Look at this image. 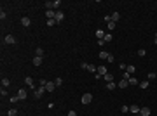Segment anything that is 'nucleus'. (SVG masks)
Instances as JSON below:
<instances>
[{
    "label": "nucleus",
    "instance_id": "nucleus-13",
    "mask_svg": "<svg viewBox=\"0 0 157 116\" xmlns=\"http://www.w3.org/2000/svg\"><path fill=\"white\" fill-rule=\"evenodd\" d=\"M110 17H112V21H113V23H117V21L121 19V14H119V12H112Z\"/></svg>",
    "mask_w": 157,
    "mask_h": 116
},
{
    "label": "nucleus",
    "instance_id": "nucleus-25",
    "mask_svg": "<svg viewBox=\"0 0 157 116\" xmlns=\"http://www.w3.org/2000/svg\"><path fill=\"white\" fill-rule=\"evenodd\" d=\"M103 40H105V43L112 42V35H110V33H107V35H105V38H103Z\"/></svg>",
    "mask_w": 157,
    "mask_h": 116
},
{
    "label": "nucleus",
    "instance_id": "nucleus-40",
    "mask_svg": "<svg viewBox=\"0 0 157 116\" xmlns=\"http://www.w3.org/2000/svg\"><path fill=\"white\" fill-rule=\"evenodd\" d=\"M154 42H155V45H157V33H155V38H154Z\"/></svg>",
    "mask_w": 157,
    "mask_h": 116
},
{
    "label": "nucleus",
    "instance_id": "nucleus-27",
    "mask_svg": "<svg viewBox=\"0 0 157 116\" xmlns=\"http://www.w3.org/2000/svg\"><path fill=\"white\" fill-rule=\"evenodd\" d=\"M54 85H56V87H61V85H63V80H61V78H56V80H54Z\"/></svg>",
    "mask_w": 157,
    "mask_h": 116
},
{
    "label": "nucleus",
    "instance_id": "nucleus-37",
    "mask_svg": "<svg viewBox=\"0 0 157 116\" xmlns=\"http://www.w3.org/2000/svg\"><path fill=\"white\" fill-rule=\"evenodd\" d=\"M121 111H122V113H127V111H129V107H127V106H122V107H121Z\"/></svg>",
    "mask_w": 157,
    "mask_h": 116
},
{
    "label": "nucleus",
    "instance_id": "nucleus-31",
    "mask_svg": "<svg viewBox=\"0 0 157 116\" xmlns=\"http://www.w3.org/2000/svg\"><path fill=\"white\" fill-rule=\"evenodd\" d=\"M107 88H108V90H113V88H115V83H113V82L107 83Z\"/></svg>",
    "mask_w": 157,
    "mask_h": 116
},
{
    "label": "nucleus",
    "instance_id": "nucleus-11",
    "mask_svg": "<svg viewBox=\"0 0 157 116\" xmlns=\"http://www.w3.org/2000/svg\"><path fill=\"white\" fill-rule=\"evenodd\" d=\"M150 113H152L150 107H141V109H140V114H141V116H150Z\"/></svg>",
    "mask_w": 157,
    "mask_h": 116
},
{
    "label": "nucleus",
    "instance_id": "nucleus-2",
    "mask_svg": "<svg viewBox=\"0 0 157 116\" xmlns=\"http://www.w3.org/2000/svg\"><path fill=\"white\" fill-rule=\"evenodd\" d=\"M26 97H28V92L25 88H17V99L19 101H25Z\"/></svg>",
    "mask_w": 157,
    "mask_h": 116
},
{
    "label": "nucleus",
    "instance_id": "nucleus-38",
    "mask_svg": "<svg viewBox=\"0 0 157 116\" xmlns=\"http://www.w3.org/2000/svg\"><path fill=\"white\" fill-rule=\"evenodd\" d=\"M98 45H100V47H105V40H98Z\"/></svg>",
    "mask_w": 157,
    "mask_h": 116
},
{
    "label": "nucleus",
    "instance_id": "nucleus-34",
    "mask_svg": "<svg viewBox=\"0 0 157 116\" xmlns=\"http://www.w3.org/2000/svg\"><path fill=\"white\" fill-rule=\"evenodd\" d=\"M113 28H115V23H113V21H110V23H108V30H110V31H112V30H113Z\"/></svg>",
    "mask_w": 157,
    "mask_h": 116
},
{
    "label": "nucleus",
    "instance_id": "nucleus-30",
    "mask_svg": "<svg viewBox=\"0 0 157 116\" xmlns=\"http://www.w3.org/2000/svg\"><path fill=\"white\" fill-rule=\"evenodd\" d=\"M0 95H2V97H5V95H7V88H5V87L0 88Z\"/></svg>",
    "mask_w": 157,
    "mask_h": 116
},
{
    "label": "nucleus",
    "instance_id": "nucleus-6",
    "mask_svg": "<svg viewBox=\"0 0 157 116\" xmlns=\"http://www.w3.org/2000/svg\"><path fill=\"white\" fill-rule=\"evenodd\" d=\"M140 109H141V107H140L138 104H131V106H129V111H131L133 114H138V113H140Z\"/></svg>",
    "mask_w": 157,
    "mask_h": 116
},
{
    "label": "nucleus",
    "instance_id": "nucleus-24",
    "mask_svg": "<svg viewBox=\"0 0 157 116\" xmlns=\"http://www.w3.org/2000/svg\"><path fill=\"white\" fill-rule=\"evenodd\" d=\"M129 85H140V82L136 80L134 76H131V78H129Z\"/></svg>",
    "mask_w": 157,
    "mask_h": 116
},
{
    "label": "nucleus",
    "instance_id": "nucleus-9",
    "mask_svg": "<svg viewBox=\"0 0 157 116\" xmlns=\"http://www.w3.org/2000/svg\"><path fill=\"white\" fill-rule=\"evenodd\" d=\"M117 87H119V88H127V87H129V82L122 78V80H121L119 83H117Z\"/></svg>",
    "mask_w": 157,
    "mask_h": 116
},
{
    "label": "nucleus",
    "instance_id": "nucleus-33",
    "mask_svg": "<svg viewBox=\"0 0 157 116\" xmlns=\"http://www.w3.org/2000/svg\"><path fill=\"white\" fill-rule=\"evenodd\" d=\"M119 68H121L122 71H126V69H127V64H126V63H121V64H119Z\"/></svg>",
    "mask_w": 157,
    "mask_h": 116
},
{
    "label": "nucleus",
    "instance_id": "nucleus-35",
    "mask_svg": "<svg viewBox=\"0 0 157 116\" xmlns=\"http://www.w3.org/2000/svg\"><path fill=\"white\" fill-rule=\"evenodd\" d=\"M60 5H61V0H54V9L60 7Z\"/></svg>",
    "mask_w": 157,
    "mask_h": 116
},
{
    "label": "nucleus",
    "instance_id": "nucleus-5",
    "mask_svg": "<svg viewBox=\"0 0 157 116\" xmlns=\"http://www.w3.org/2000/svg\"><path fill=\"white\" fill-rule=\"evenodd\" d=\"M91 101H93V95H91V94H84V95H82V104L87 106Z\"/></svg>",
    "mask_w": 157,
    "mask_h": 116
},
{
    "label": "nucleus",
    "instance_id": "nucleus-23",
    "mask_svg": "<svg viewBox=\"0 0 157 116\" xmlns=\"http://www.w3.org/2000/svg\"><path fill=\"white\" fill-rule=\"evenodd\" d=\"M35 52H37V55H38V57H44V49H42V47H37V50H35Z\"/></svg>",
    "mask_w": 157,
    "mask_h": 116
},
{
    "label": "nucleus",
    "instance_id": "nucleus-29",
    "mask_svg": "<svg viewBox=\"0 0 157 116\" xmlns=\"http://www.w3.org/2000/svg\"><path fill=\"white\" fill-rule=\"evenodd\" d=\"M16 114H17L16 109H9V111H7V116H16Z\"/></svg>",
    "mask_w": 157,
    "mask_h": 116
},
{
    "label": "nucleus",
    "instance_id": "nucleus-10",
    "mask_svg": "<svg viewBox=\"0 0 157 116\" xmlns=\"http://www.w3.org/2000/svg\"><path fill=\"white\" fill-rule=\"evenodd\" d=\"M96 73H98V74H101V76H105V74L108 73V69H107V66H100Z\"/></svg>",
    "mask_w": 157,
    "mask_h": 116
},
{
    "label": "nucleus",
    "instance_id": "nucleus-14",
    "mask_svg": "<svg viewBox=\"0 0 157 116\" xmlns=\"http://www.w3.org/2000/svg\"><path fill=\"white\" fill-rule=\"evenodd\" d=\"M105 31L103 30H96V36H98V40H103V38H105Z\"/></svg>",
    "mask_w": 157,
    "mask_h": 116
},
{
    "label": "nucleus",
    "instance_id": "nucleus-19",
    "mask_svg": "<svg viewBox=\"0 0 157 116\" xmlns=\"http://www.w3.org/2000/svg\"><path fill=\"white\" fill-rule=\"evenodd\" d=\"M25 83L30 85V87L33 88V78H31V76H26V78H25Z\"/></svg>",
    "mask_w": 157,
    "mask_h": 116
},
{
    "label": "nucleus",
    "instance_id": "nucleus-8",
    "mask_svg": "<svg viewBox=\"0 0 157 116\" xmlns=\"http://www.w3.org/2000/svg\"><path fill=\"white\" fill-rule=\"evenodd\" d=\"M46 90H47V92H54V90H56L54 82H47V83H46Z\"/></svg>",
    "mask_w": 157,
    "mask_h": 116
},
{
    "label": "nucleus",
    "instance_id": "nucleus-4",
    "mask_svg": "<svg viewBox=\"0 0 157 116\" xmlns=\"http://www.w3.org/2000/svg\"><path fill=\"white\" fill-rule=\"evenodd\" d=\"M82 68L87 69V71H91V73H96V71H98V68H96L94 64H87V63H82Z\"/></svg>",
    "mask_w": 157,
    "mask_h": 116
},
{
    "label": "nucleus",
    "instance_id": "nucleus-36",
    "mask_svg": "<svg viewBox=\"0 0 157 116\" xmlns=\"http://www.w3.org/2000/svg\"><path fill=\"white\" fill-rule=\"evenodd\" d=\"M107 61H108V63H113V61H115V57H113V55H112V54H110V55H108V59H107Z\"/></svg>",
    "mask_w": 157,
    "mask_h": 116
},
{
    "label": "nucleus",
    "instance_id": "nucleus-22",
    "mask_svg": "<svg viewBox=\"0 0 157 116\" xmlns=\"http://www.w3.org/2000/svg\"><path fill=\"white\" fill-rule=\"evenodd\" d=\"M148 85H150V82H148V80H145V82H140V88H148Z\"/></svg>",
    "mask_w": 157,
    "mask_h": 116
},
{
    "label": "nucleus",
    "instance_id": "nucleus-18",
    "mask_svg": "<svg viewBox=\"0 0 157 116\" xmlns=\"http://www.w3.org/2000/svg\"><path fill=\"white\" fill-rule=\"evenodd\" d=\"M108 55H110V52H107V50H101V52H100V59H108Z\"/></svg>",
    "mask_w": 157,
    "mask_h": 116
},
{
    "label": "nucleus",
    "instance_id": "nucleus-16",
    "mask_svg": "<svg viewBox=\"0 0 157 116\" xmlns=\"http://www.w3.org/2000/svg\"><path fill=\"white\" fill-rule=\"evenodd\" d=\"M54 16H56L54 11H46V17H47V19H54Z\"/></svg>",
    "mask_w": 157,
    "mask_h": 116
},
{
    "label": "nucleus",
    "instance_id": "nucleus-21",
    "mask_svg": "<svg viewBox=\"0 0 157 116\" xmlns=\"http://www.w3.org/2000/svg\"><path fill=\"white\" fill-rule=\"evenodd\" d=\"M134 71H136V68H134L133 64H129V66H127V69H126V73H129V74H133Z\"/></svg>",
    "mask_w": 157,
    "mask_h": 116
},
{
    "label": "nucleus",
    "instance_id": "nucleus-7",
    "mask_svg": "<svg viewBox=\"0 0 157 116\" xmlns=\"http://www.w3.org/2000/svg\"><path fill=\"white\" fill-rule=\"evenodd\" d=\"M63 17H65V14H63L61 11H56V16H54L56 23H61V21H63Z\"/></svg>",
    "mask_w": 157,
    "mask_h": 116
},
{
    "label": "nucleus",
    "instance_id": "nucleus-17",
    "mask_svg": "<svg viewBox=\"0 0 157 116\" xmlns=\"http://www.w3.org/2000/svg\"><path fill=\"white\" fill-rule=\"evenodd\" d=\"M103 78H105V82H107V83H110V82H113V74H110V73H107V74L103 76Z\"/></svg>",
    "mask_w": 157,
    "mask_h": 116
},
{
    "label": "nucleus",
    "instance_id": "nucleus-12",
    "mask_svg": "<svg viewBox=\"0 0 157 116\" xmlns=\"http://www.w3.org/2000/svg\"><path fill=\"white\" fill-rule=\"evenodd\" d=\"M42 61H44V57H38V55H35V57H33V64H35V66H40V64H42Z\"/></svg>",
    "mask_w": 157,
    "mask_h": 116
},
{
    "label": "nucleus",
    "instance_id": "nucleus-3",
    "mask_svg": "<svg viewBox=\"0 0 157 116\" xmlns=\"http://www.w3.org/2000/svg\"><path fill=\"white\" fill-rule=\"evenodd\" d=\"M4 43H7V45H14V43H16V38H14V35H7V36L4 38Z\"/></svg>",
    "mask_w": 157,
    "mask_h": 116
},
{
    "label": "nucleus",
    "instance_id": "nucleus-15",
    "mask_svg": "<svg viewBox=\"0 0 157 116\" xmlns=\"http://www.w3.org/2000/svg\"><path fill=\"white\" fill-rule=\"evenodd\" d=\"M30 23H31V21H30V17H21V24H23V26H26V28H28V26H30Z\"/></svg>",
    "mask_w": 157,
    "mask_h": 116
},
{
    "label": "nucleus",
    "instance_id": "nucleus-32",
    "mask_svg": "<svg viewBox=\"0 0 157 116\" xmlns=\"http://www.w3.org/2000/svg\"><path fill=\"white\" fill-rule=\"evenodd\" d=\"M56 24V19H47V26H54Z\"/></svg>",
    "mask_w": 157,
    "mask_h": 116
},
{
    "label": "nucleus",
    "instance_id": "nucleus-1",
    "mask_svg": "<svg viewBox=\"0 0 157 116\" xmlns=\"http://www.w3.org/2000/svg\"><path fill=\"white\" fill-rule=\"evenodd\" d=\"M44 92H47V90H46V87H42V85L38 87V88H35V92H33V95H35V99H40L42 95H44Z\"/></svg>",
    "mask_w": 157,
    "mask_h": 116
},
{
    "label": "nucleus",
    "instance_id": "nucleus-39",
    "mask_svg": "<svg viewBox=\"0 0 157 116\" xmlns=\"http://www.w3.org/2000/svg\"><path fill=\"white\" fill-rule=\"evenodd\" d=\"M68 116H77V113H75V111L72 109V111H68Z\"/></svg>",
    "mask_w": 157,
    "mask_h": 116
},
{
    "label": "nucleus",
    "instance_id": "nucleus-28",
    "mask_svg": "<svg viewBox=\"0 0 157 116\" xmlns=\"http://www.w3.org/2000/svg\"><path fill=\"white\" fill-rule=\"evenodd\" d=\"M138 55H140V57H145V55H147V50H145V49H140V50H138Z\"/></svg>",
    "mask_w": 157,
    "mask_h": 116
},
{
    "label": "nucleus",
    "instance_id": "nucleus-41",
    "mask_svg": "<svg viewBox=\"0 0 157 116\" xmlns=\"http://www.w3.org/2000/svg\"><path fill=\"white\" fill-rule=\"evenodd\" d=\"M136 116H141V114H140V113H138V114H136Z\"/></svg>",
    "mask_w": 157,
    "mask_h": 116
},
{
    "label": "nucleus",
    "instance_id": "nucleus-20",
    "mask_svg": "<svg viewBox=\"0 0 157 116\" xmlns=\"http://www.w3.org/2000/svg\"><path fill=\"white\" fill-rule=\"evenodd\" d=\"M9 85H11V80H9V78H5V76H4V78H2V87H5V88H7Z\"/></svg>",
    "mask_w": 157,
    "mask_h": 116
},
{
    "label": "nucleus",
    "instance_id": "nucleus-26",
    "mask_svg": "<svg viewBox=\"0 0 157 116\" xmlns=\"http://www.w3.org/2000/svg\"><path fill=\"white\" fill-rule=\"evenodd\" d=\"M147 76H148V82H150V80H155L157 78V73H148Z\"/></svg>",
    "mask_w": 157,
    "mask_h": 116
}]
</instances>
